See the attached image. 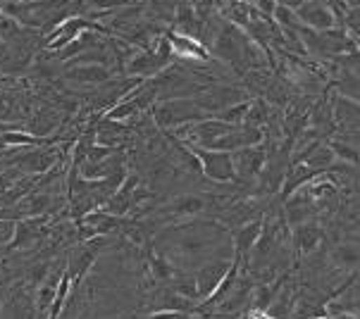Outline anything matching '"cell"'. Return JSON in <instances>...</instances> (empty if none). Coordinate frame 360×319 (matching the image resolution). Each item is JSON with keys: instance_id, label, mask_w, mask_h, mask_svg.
<instances>
[{"instance_id": "obj_21", "label": "cell", "mask_w": 360, "mask_h": 319, "mask_svg": "<svg viewBox=\"0 0 360 319\" xmlns=\"http://www.w3.org/2000/svg\"><path fill=\"white\" fill-rule=\"evenodd\" d=\"M0 17H3V0H0Z\"/></svg>"}, {"instance_id": "obj_16", "label": "cell", "mask_w": 360, "mask_h": 319, "mask_svg": "<svg viewBox=\"0 0 360 319\" xmlns=\"http://www.w3.org/2000/svg\"><path fill=\"white\" fill-rule=\"evenodd\" d=\"M148 8H150V15H153L155 20H162V22L174 20V10H176L174 0H150Z\"/></svg>"}, {"instance_id": "obj_19", "label": "cell", "mask_w": 360, "mask_h": 319, "mask_svg": "<svg viewBox=\"0 0 360 319\" xmlns=\"http://www.w3.org/2000/svg\"><path fill=\"white\" fill-rule=\"evenodd\" d=\"M349 3V8H356V5H360V0H346Z\"/></svg>"}, {"instance_id": "obj_13", "label": "cell", "mask_w": 360, "mask_h": 319, "mask_svg": "<svg viewBox=\"0 0 360 319\" xmlns=\"http://www.w3.org/2000/svg\"><path fill=\"white\" fill-rule=\"evenodd\" d=\"M332 115H334V124L344 126V129H360V103L353 100L349 96H337L332 103Z\"/></svg>"}, {"instance_id": "obj_6", "label": "cell", "mask_w": 360, "mask_h": 319, "mask_svg": "<svg viewBox=\"0 0 360 319\" xmlns=\"http://www.w3.org/2000/svg\"><path fill=\"white\" fill-rule=\"evenodd\" d=\"M234 265V260H227V257H215V260H207L205 265H200L193 277H196V291H198V300L203 303L205 298L212 296V291L219 286V281L227 277V272ZM198 303V305H200Z\"/></svg>"}, {"instance_id": "obj_20", "label": "cell", "mask_w": 360, "mask_h": 319, "mask_svg": "<svg viewBox=\"0 0 360 319\" xmlns=\"http://www.w3.org/2000/svg\"><path fill=\"white\" fill-rule=\"evenodd\" d=\"M3 298H5V293H3V288H0V305H3Z\"/></svg>"}, {"instance_id": "obj_1", "label": "cell", "mask_w": 360, "mask_h": 319, "mask_svg": "<svg viewBox=\"0 0 360 319\" xmlns=\"http://www.w3.org/2000/svg\"><path fill=\"white\" fill-rule=\"evenodd\" d=\"M155 124L160 129H179L184 124L205 119V112L196 105V100L188 98H174V100H158V105H150Z\"/></svg>"}, {"instance_id": "obj_14", "label": "cell", "mask_w": 360, "mask_h": 319, "mask_svg": "<svg viewBox=\"0 0 360 319\" xmlns=\"http://www.w3.org/2000/svg\"><path fill=\"white\" fill-rule=\"evenodd\" d=\"M46 219H17V226H15V236L12 241L8 243V250H29L39 243L41 238V229L39 226L44 224Z\"/></svg>"}, {"instance_id": "obj_18", "label": "cell", "mask_w": 360, "mask_h": 319, "mask_svg": "<svg viewBox=\"0 0 360 319\" xmlns=\"http://www.w3.org/2000/svg\"><path fill=\"white\" fill-rule=\"evenodd\" d=\"M274 3H277V5H284V8H291V10H298L303 3H306V0H274Z\"/></svg>"}, {"instance_id": "obj_4", "label": "cell", "mask_w": 360, "mask_h": 319, "mask_svg": "<svg viewBox=\"0 0 360 319\" xmlns=\"http://www.w3.org/2000/svg\"><path fill=\"white\" fill-rule=\"evenodd\" d=\"M200 160V167H203V176L217 181V183H231L236 181V171H234V160L231 152L222 150H210V148H193Z\"/></svg>"}, {"instance_id": "obj_7", "label": "cell", "mask_w": 360, "mask_h": 319, "mask_svg": "<svg viewBox=\"0 0 360 319\" xmlns=\"http://www.w3.org/2000/svg\"><path fill=\"white\" fill-rule=\"evenodd\" d=\"M231 160H234L236 181H258V176L265 169L267 152L262 145H248V148L231 152Z\"/></svg>"}, {"instance_id": "obj_9", "label": "cell", "mask_w": 360, "mask_h": 319, "mask_svg": "<svg viewBox=\"0 0 360 319\" xmlns=\"http://www.w3.org/2000/svg\"><path fill=\"white\" fill-rule=\"evenodd\" d=\"M296 17L301 27H308L313 32H329V29L339 27V20L329 3H303L296 10Z\"/></svg>"}, {"instance_id": "obj_17", "label": "cell", "mask_w": 360, "mask_h": 319, "mask_svg": "<svg viewBox=\"0 0 360 319\" xmlns=\"http://www.w3.org/2000/svg\"><path fill=\"white\" fill-rule=\"evenodd\" d=\"M341 24H346V32H349L351 39H360V5H356V8H349L344 15V20H341Z\"/></svg>"}, {"instance_id": "obj_11", "label": "cell", "mask_w": 360, "mask_h": 319, "mask_svg": "<svg viewBox=\"0 0 360 319\" xmlns=\"http://www.w3.org/2000/svg\"><path fill=\"white\" fill-rule=\"evenodd\" d=\"M169 48H172V55L179 60H186V63H203V60L210 58V53L205 51V46L200 41H196L188 34H179V32H169L167 34Z\"/></svg>"}, {"instance_id": "obj_2", "label": "cell", "mask_w": 360, "mask_h": 319, "mask_svg": "<svg viewBox=\"0 0 360 319\" xmlns=\"http://www.w3.org/2000/svg\"><path fill=\"white\" fill-rule=\"evenodd\" d=\"M212 205V195H200V193H184L176 195L167 202L165 207L158 210V214H167L172 219V224L188 222V219H196L203 212L210 210Z\"/></svg>"}, {"instance_id": "obj_8", "label": "cell", "mask_w": 360, "mask_h": 319, "mask_svg": "<svg viewBox=\"0 0 360 319\" xmlns=\"http://www.w3.org/2000/svg\"><path fill=\"white\" fill-rule=\"evenodd\" d=\"M265 217V214H262ZM262 217L260 219H253V222H246L241 226L234 229V236H231V248H234V262H239L241 272L246 269L248 265V255L251 250L255 248L258 238L262 234Z\"/></svg>"}, {"instance_id": "obj_10", "label": "cell", "mask_w": 360, "mask_h": 319, "mask_svg": "<svg viewBox=\"0 0 360 319\" xmlns=\"http://www.w3.org/2000/svg\"><path fill=\"white\" fill-rule=\"evenodd\" d=\"M329 265H332L337 272H358L360 269V238H344L341 243L334 245L327 255Z\"/></svg>"}, {"instance_id": "obj_5", "label": "cell", "mask_w": 360, "mask_h": 319, "mask_svg": "<svg viewBox=\"0 0 360 319\" xmlns=\"http://www.w3.org/2000/svg\"><path fill=\"white\" fill-rule=\"evenodd\" d=\"M325 226L317 219H308V222L298 224L291 229V245H294V255L296 257H308L317 253V250L325 245Z\"/></svg>"}, {"instance_id": "obj_12", "label": "cell", "mask_w": 360, "mask_h": 319, "mask_svg": "<svg viewBox=\"0 0 360 319\" xmlns=\"http://www.w3.org/2000/svg\"><path fill=\"white\" fill-rule=\"evenodd\" d=\"M63 77L67 79V82L98 86V84H108L110 77H112V72L103 65H67Z\"/></svg>"}, {"instance_id": "obj_15", "label": "cell", "mask_w": 360, "mask_h": 319, "mask_svg": "<svg viewBox=\"0 0 360 319\" xmlns=\"http://www.w3.org/2000/svg\"><path fill=\"white\" fill-rule=\"evenodd\" d=\"M29 134L36 138H46L48 134H53L55 131V126H58V112L51 108H44V110H39L36 112V117L34 122H29Z\"/></svg>"}, {"instance_id": "obj_3", "label": "cell", "mask_w": 360, "mask_h": 319, "mask_svg": "<svg viewBox=\"0 0 360 319\" xmlns=\"http://www.w3.org/2000/svg\"><path fill=\"white\" fill-rule=\"evenodd\" d=\"M34 288L22 284L12 286L3 298L0 305V319H36V298H34Z\"/></svg>"}]
</instances>
